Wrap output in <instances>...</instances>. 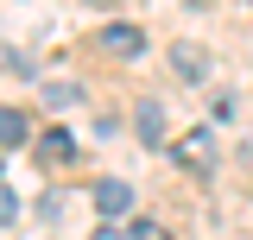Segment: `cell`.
<instances>
[{
	"instance_id": "2",
	"label": "cell",
	"mask_w": 253,
	"mask_h": 240,
	"mask_svg": "<svg viewBox=\"0 0 253 240\" xmlns=\"http://www.w3.org/2000/svg\"><path fill=\"white\" fill-rule=\"evenodd\" d=\"M209 70H215V63H209L203 44H171V76H177L184 89H203V82H209Z\"/></svg>"
},
{
	"instance_id": "8",
	"label": "cell",
	"mask_w": 253,
	"mask_h": 240,
	"mask_svg": "<svg viewBox=\"0 0 253 240\" xmlns=\"http://www.w3.org/2000/svg\"><path fill=\"white\" fill-rule=\"evenodd\" d=\"M38 95H44V108H70V101H76L83 89H76V82H44Z\"/></svg>"
},
{
	"instance_id": "3",
	"label": "cell",
	"mask_w": 253,
	"mask_h": 240,
	"mask_svg": "<svg viewBox=\"0 0 253 240\" xmlns=\"http://www.w3.org/2000/svg\"><path fill=\"white\" fill-rule=\"evenodd\" d=\"M133 133H139V146H165V139H171V120H165V101H152V95H146V101L133 108Z\"/></svg>"
},
{
	"instance_id": "6",
	"label": "cell",
	"mask_w": 253,
	"mask_h": 240,
	"mask_svg": "<svg viewBox=\"0 0 253 240\" xmlns=\"http://www.w3.org/2000/svg\"><path fill=\"white\" fill-rule=\"evenodd\" d=\"M26 139H32V120L19 114V108H0V152L26 146Z\"/></svg>"
},
{
	"instance_id": "12",
	"label": "cell",
	"mask_w": 253,
	"mask_h": 240,
	"mask_svg": "<svg viewBox=\"0 0 253 240\" xmlns=\"http://www.w3.org/2000/svg\"><path fill=\"white\" fill-rule=\"evenodd\" d=\"M83 6H114V0H83Z\"/></svg>"
},
{
	"instance_id": "9",
	"label": "cell",
	"mask_w": 253,
	"mask_h": 240,
	"mask_svg": "<svg viewBox=\"0 0 253 240\" xmlns=\"http://www.w3.org/2000/svg\"><path fill=\"white\" fill-rule=\"evenodd\" d=\"M126 234H133V240H171V234H165V221H133Z\"/></svg>"
},
{
	"instance_id": "11",
	"label": "cell",
	"mask_w": 253,
	"mask_h": 240,
	"mask_svg": "<svg viewBox=\"0 0 253 240\" xmlns=\"http://www.w3.org/2000/svg\"><path fill=\"white\" fill-rule=\"evenodd\" d=\"M95 240H121V234H114V228H101V234H95ZM126 240H133V234H126Z\"/></svg>"
},
{
	"instance_id": "4",
	"label": "cell",
	"mask_w": 253,
	"mask_h": 240,
	"mask_svg": "<svg viewBox=\"0 0 253 240\" xmlns=\"http://www.w3.org/2000/svg\"><path fill=\"white\" fill-rule=\"evenodd\" d=\"M95 209L108 215V221H121V215L133 209V183H126V177H101V183H95Z\"/></svg>"
},
{
	"instance_id": "7",
	"label": "cell",
	"mask_w": 253,
	"mask_h": 240,
	"mask_svg": "<svg viewBox=\"0 0 253 240\" xmlns=\"http://www.w3.org/2000/svg\"><path fill=\"white\" fill-rule=\"evenodd\" d=\"M38 158H44V164H63V158H70V133H57V126H51V133L38 139Z\"/></svg>"
},
{
	"instance_id": "1",
	"label": "cell",
	"mask_w": 253,
	"mask_h": 240,
	"mask_svg": "<svg viewBox=\"0 0 253 240\" xmlns=\"http://www.w3.org/2000/svg\"><path fill=\"white\" fill-rule=\"evenodd\" d=\"M177 164H184V171H196V177H209V171H215V133H209V126L177 133Z\"/></svg>"
},
{
	"instance_id": "5",
	"label": "cell",
	"mask_w": 253,
	"mask_h": 240,
	"mask_svg": "<svg viewBox=\"0 0 253 240\" xmlns=\"http://www.w3.org/2000/svg\"><path fill=\"white\" fill-rule=\"evenodd\" d=\"M101 44H108L114 57H139V51H146V32H139V26H108Z\"/></svg>"
},
{
	"instance_id": "10",
	"label": "cell",
	"mask_w": 253,
	"mask_h": 240,
	"mask_svg": "<svg viewBox=\"0 0 253 240\" xmlns=\"http://www.w3.org/2000/svg\"><path fill=\"white\" fill-rule=\"evenodd\" d=\"M13 215H19V196H13V190H6V177H0V228H6V221H13Z\"/></svg>"
}]
</instances>
